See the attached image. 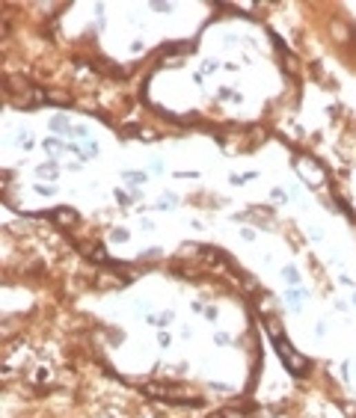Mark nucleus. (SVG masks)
I'll use <instances>...</instances> for the list:
<instances>
[{
  "label": "nucleus",
  "instance_id": "obj_1",
  "mask_svg": "<svg viewBox=\"0 0 356 418\" xmlns=\"http://www.w3.org/2000/svg\"><path fill=\"white\" fill-rule=\"evenodd\" d=\"M140 392L146 397L166 401V404H181V406H199L202 404V397L190 395L184 386H175V383H146V386H140Z\"/></svg>",
  "mask_w": 356,
  "mask_h": 418
},
{
  "label": "nucleus",
  "instance_id": "obj_2",
  "mask_svg": "<svg viewBox=\"0 0 356 418\" xmlns=\"http://www.w3.org/2000/svg\"><path fill=\"white\" fill-rule=\"evenodd\" d=\"M276 350H279V356H282V362H285V368H288L291 374H297V377H306L309 374V359L306 356H300V353H294L291 350V344L285 341L282 335H276Z\"/></svg>",
  "mask_w": 356,
  "mask_h": 418
},
{
  "label": "nucleus",
  "instance_id": "obj_3",
  "mask_svg": "<svg viewBox=\"0 0 356 418\" xmlns=\"http://www.w3.org/2000/svg\"><path fill=\"white\" fill-rule=\"evenodd\" d=\"M15 89H18L21 95H15V98H12V104H15V107H21V110H33V107H39V104L45 101V95L39 92L36 86H18V83H15Z\"/></svg>",
  "mask_w": 356,
  "mask_h": 418
},
{
  "label": "nucleus",
  "instance_id": "obj_4",
  "mask_svg": "<svg viewBox=\"0 0 356 418\" xmlns=\"http://www.w3.org/2000/svg\"><path fill=\"white\" fill-rule=\"evenodd\" d=\"M48 217H51L59 228H75L77 223H81V214L72 211V208H57V211H51Z\"/></svg>",
  "mask_w": 356,
  "mask_h": 418
}]
</instances>
